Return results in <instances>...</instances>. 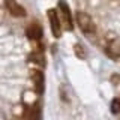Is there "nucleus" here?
<instances>
[{
    "label": "nucleus",
    "instance_id": "obj_1",
    "mask_svg": "<svg viewBox=\"0 0 120 120\" xmlns=\"http://www.w3.org/2000/svg\"><path fill=\"white\" fill-rule=\"evenodd\" d=\"M59 17H60V21H62V26L65 27L68 32L74 30V21H72V14H71V9L68 6L66 2L60 0L59 2Z\"/></svg>",
    "mask_w": 120,
    "mask_h": 120
},
{
    "label": "nucleus",
    "instance_id": "obj_2",
    "mask_svg": "<svg viewBox=\"0 0 120 120\" xmlns=\"http://www.w3.org/2000/svg\"><path fill=\"white\" fill-rule=\"evenodd\" d=\"M77 24L82 30V33H93L96 30V26L93 22L92 17L86 12H77Z\"/></svg>",
    "mask_w": 120,
    "mask_h": 120
},
{
    "label": "nucleus",
    "instance_id": "obj_3",
    "mask_svg": "<svg viewBox=\"0 0 120 120\" xmlns=\"http://www.w3.org/2000/svg\"><path fill=\"white\" fill-rule=\"evenodd\" d=\"M48 20H50V26H51V33L54 38H60L62 36V21L56 9H48Z\"/></svg>",
    "mask_w": 120,
    "mask_h": 120
},
{
    "label": "nucleus",
    "instance_id": "obj_4",
    "mask_svg": "<svg viewBox=\"0 0 120 120\" xmlns=\"http://www.w3.org/2000/svg\"><path fill=\"white\" fill-rule=\"evenodd\" d=\"M6 9L12 17H17V18L26 17V14H27L24 8L20 3H17V0H6Z\"/></svg>",
    "mask_w": 120,
    "mask_h": 120
},
{
    "label": "nucleus",
    "instance_id": "obj_5",
    "mask_svg": "<svg viewBox=\"0 0 120 120\" xmlns=\"http://www.w3.org/2000/svg\"><path fill=\"white\" fill-rule=\"evenodd\" d=\"M33 78V86H35V92L38 95H42L44 90H45V77H44V72L42 71H35L32 75Z\"/></svg>",
    "mask_w": 120,
    "mask_h": 120
},
{
    "label": "nucleus",
    "instance_id": "obj_6",
    "mask_svg": "<svg viewBox=\"0 0 120 120\" xmlns=\"http://www.w3.org/2000/svg\"><path fill=\"white\" fill-rule=\"evenodd\" d=\"M26 35L30 41H39L41 38H42V27H41L38 22H33V24H30L27 30H26Z\"/></svg>",
    "mask_w": 120,
    "mask_h": 120
},
{
    "label": "nucleus",
    "instance_id": "obj_7",
    "mask_svg": "<svg viewBox=\"0 0 120 120\" xmlns=\"http://www.w3.org/2000/svg\"><path fill=\"white\" fill-rule=\"evenodd\" d=\"M32 60H35V62L38 63V65H41V66H44L45 65V59H44V54L41 51H35L32 54V57H30Z\"/></svg>",
    "mask_w": 120,
    "mask_h": 120
},
{
    "label": "nucleus",
    "instance_id": "obj_8",
    "mask_svg": "<svg viewBox=\"0 0 120 120\" xmlns=\"http://www.w3.org/2000/svg\"><path fill=\"white\" fill-rule=\"evenodd\" d=\"M111 112H112V114H119V112H120V101L119 99H112V102H111Z\"/></svg>",
    "mask_w": 120,
    "mask_h": 120
},
{
    "label": "nucleus",
    "instance_id": "obj_9",
    "mask_svg": "<svg viewBox=\"0 0 120 120\" xmlns=\"http://www.w3.org/2000/svg\"><path fill=\"white\" fill-rule=\"evenodd\" d=\"M74 50H75V54H77L80 59H84V57H86V52H84V48H82V45L77 44V45L74 47Z\"/></svg>",
    "mask_w": 120,
    "mask_h": 120
},
{
    "label": "nucleus",
    "instance_id": "obj_10",
    "mask_svg": "<svg viewBox=\"0 0 120 120\" xmlns=\"http://www.w3.org/2000/svg\"><path fill=\"white\" fill-rule=\"evenodd\" d=\"M119 101H120V99H119Z\"/></svg>",
    "mask_w": 120,
    "mask_h": 120
}]
</instances>
